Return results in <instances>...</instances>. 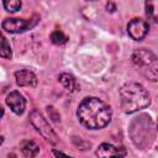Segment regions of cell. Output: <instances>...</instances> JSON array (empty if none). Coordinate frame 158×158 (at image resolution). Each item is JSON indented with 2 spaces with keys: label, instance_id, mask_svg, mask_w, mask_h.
<instances>
[{
  "label": "cell",
  "instance_id": "6da1fadb",
  "mask_svg": "<svg viewBox=\"0 0 158 158\" xmlns=\"http://www.w3.org/2000/svg\"><path fill=\"white\" fill-rule=\"evenodd\" d=\"M77 115L84 127L99 130L111 121V107L98 98H85L79 104Z\"/></svg>",
  "mask_w": 158,
  "mask_h": 158
},
{
  "label": "cell",
  "instance_id": "7a4b0ae2",
  "mask_svg": "<svg viewBox=\"0 0 158 158\" xmlns=\"http://www.w3.org/2000/svg\"><path fill=\"white\" fill-rule=\"evenodd\" d=\"M121 109L126 114H133L138 110L146 109L151 104L148 91L138 83H126L120 89Z\"/></svg>",
  "mask_w": 158,
  "mask_h": 158
},
{
  "label": "cell",
  "instance_id": "3957f363",
  "mask_svg": "<svg viewBox=\"0 0 158 158\" xmlns=\"http://www.w3.org/2000/svg\"><path fill=\"white\" fill-rule=\"evenodd\" d=\"M132 60L133 63L141 68L142 73L152 81L157 80V72H158V63H157V57L153 52L146 48H139L136 49L132 54Z\"/></svg>",
  "mask_w": 158,
  "mask_h": 158
},
{
  "label": "cell",
  "instance_id": "277c9868",
  "mask_svg": "<svg viewBox=\"0 0 158 158\" xmlns=\"http://www.w3.org/2000/svg\"><path fill=\"white\" fill-rule=\"evenodd\" d=\"M30 121L33 125V127L40 132V135H42V137L46 138L48 142H51L53 144H56L58 142L57 133L53 131V128L49 126L48 121L43 117V115L38 110H33L30 114Z\"/></svg>",
  "mask_w": 158,
  "mask_h": 158
},
{
  "label": "cell",
  "instance_id": "5b68a950",
  "mask_svg": "<svg viewBox=\"0 0 158 158\" xmlns=\"http://www.w3.org/2000/svg\"><path fill=\"white\" fill-rule=\"evenodd\" d=\"M38 21V17L35 16L31 20L23 19H5L2 21V28L10 33H21L30 28H32Z\"/></svg>",
  "mask_w": 158,
  "mask_h": 158
},
{
  "label": "cell",
  "instance_id": "8992f818",
  "mask_svg": "<svg viewBox=\"0 0 158 158\" xmlns=\"http://www.w3.org/2000/svg\"><path fill=\"white\" fill-rule=\"evenodd\" d=\"M149 26L142 19H132L127 25V32L130 37L135 41H141L148 33Z\"/></svg>",
  "mask_w": 158,
  "mask_h": 158
},
{
  "label": "cell",
  "instance_id": "52a82bcc",
  "mask_svg": "<svg viewBox=\"0 0 158 158\" xmlns=\"http://www.w3.org/2000/svg\"><path fill=\"white\" fill-rule=\"evenodd\" d=\"M127 151L125 147H115L110 143H101L96 149L99 158H125Z\"/></svg>",
  "mask_w": 158,
  "mask_h": 158
},
{
  "label": "cell",
  "instance_id": "ba28073f",
  "mask_svg": "<svg viewBox=\"0 0 158 158\" xmlns=\"http://www.w3.org/2000/svg\"><path fill=\"white\" fill-rule=\"evenodd\" d=\"M6 105L11 109L12 112H15L16 115H21L26 109V100L19 91H11L6 96Z\"/></svg>",
  "mask_w": 158,
  "mask_h": 158
},
{
  "label": "cell",
  "instance_id": "9c48e42d",
  "mask_svg": "<svg viewBox=\"0 0 158 158\" xmlns=\"http://www.w3.org/2000/svg\"><path fill=\"white\" fill-rule=\"evenodd\" d=\"M15 79L17 85L20 86H36L37 84V78L36 75L27 69H22V70H17L15 73Z\"/></svg>",
  "mask_w": 158,
  "mask_h": 158
},
{
  "label": "cell",
  "instance_id": "30bf717a",
  "mask_svg": "<svg viewBox=\"0 0 158 158\" xmlns=\"http://www.w3.org/2000/svg\"><path fill=\"white\" fill-rule=\"evenodd\" d=\"M20 148H21L22 153L28 158H33L40 153V147L33 141H23V142H21Z\"/></svg>",
  "mask_w": 158,
  "mask_h": 158
},
{
  "label": "cell",
  "instance_id": "8fae6325",
  "mask_svg": "<svg viewBox=\"0 0 158 158\" xmlns=\"http://www.w3.org/2000/svg\"><path fill=\"white\" fill-rule=\"evenodd\" d=\"M59 81L62 83V85L68 90V91H74L77 88H78V84H77V79L69 74V73H62L59 75Z\"/></svg>",
  "mask_w": 158,
  "mask_h": 158
},
{
  "label": "cell",
  "instance_id": "7c38bea8",
  "mask_svg": "<svg viewBox=\"0 0 158 158\" xmlns=\"http://www.w3.org/2000/svg\"><path fill=\"white\" fill-rule=\"evenodd\" d=\"M12 56L11 53V47L7 42V40L5 38V36L1 33L0 31V57L2 58H6V59H10Z\"/></svg>",
  "mask_w": 158,
  "mask_h": 158
},
{
  "label": "cell",
  "instance_id": "4fadbf2b",
  "mask_svg": "<svg viewBox=\"0 0 158 158\" xmlns=\"http://www.w3.org/2000/svg\"><path fill=\"white\" fill-rule=\"evenodd\" d=\"M2 5H4V7H5L6 11H9V12H15V11L20 10V7L22 6V2L19 1V0H5V1L2 2Z\"/></svg>",
  "mask_w": 158,
  "mask_h": 158
},
{
  "label": "cell",
  "instance_id": "5bb4252c",
  "mask_svg": "<svg viewBox=\"0 0 158 158\" xmlns=\"http://www.w3.org/2000/svg\"><path fill=\"white\" fill-rule=\"evenodd\" d=\"M67 40H68V37L62 31H58V30L52 32V35H51V41L54 44H63V43L67 42Z\"/></svg>",
  "mask_w": 158,
  "mask_h": 158
},
{
  "label": "cell",
  "instance_id": "9a60e30c",
  "mask_svg": "<svg viewBox=\"0 0 158 158\" xmlns=\"http://www.w3.org/2000/svg\"><path fill=\"white\" fill-rule=\"evenodd\" d=\"M47 111H48L49 117H51L54 122H58V121H59V115L57 114V111H56V109H54L53 106H48V107H47Z\"/></svg>",
  "mask_w": 158,
  "mask_h": 158
},
{
  "label": "cell",
  "instance_id": "2e32d148",
  "mask_svg": "<svg viewBox=\"0 0 158 158\" xmlns=\"http://www.w3.org/2000/svg\"><path fill=\"white\" fill-rule=\"evenodd\" d=\"M153 12H154V10L152 7V2H146V14L148 16H153Z\"/></svg>",
  "mask_w": 158,
  "mask_h": 158
},
{
  "label": "cell",
  "instance_id": "e0dca14e",
  "mask_svg": "<svg viewBox=\"0 0 158 158\" xmlns=\"http://www.w3.org/2000/svg\"><path fill=\"white\" fill-rule=\"evenodd\" d=\"M53 154L56 156V158H73V157L67 156V154H64L63 152H59V151H57V149H53Z\"/></svg>",
  "mask_w": 158,
  "mask_h": 158
},
{
  "label": "cell",
  "instance_id": "ac0fdd59",
  "mask_svg": "<svg viewBox=\"0 0 158 158\" xmlns=\"http://www.w3.org/2000/svg\"><path fill=\"white\" fill-rule=\"evenodd\" d=\"M4 116V109H2V106L0 105V118Z\"/></svg>",
  "mask_w": 158,
  "mask_h": 158
},
{
  "label": "cell",
  "instance_id": "d6986e66",
  "mask_svg": "<svg viewBox=\"0 0 158 158\" xmlns=\"http://www.w3.org/2000/svg\"><path fill=\"white\" fill-rule=\"evenodd\" d=\"M4 142V138H2V136H0V144Z\"/></svg>",
  "mask_w": 158,
  "mask_h": 158
}]
</instances>
